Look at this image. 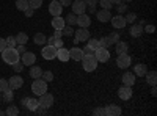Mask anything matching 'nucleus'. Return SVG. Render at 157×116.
<instances>
[{
  "instance_id": "8",
  "label": "nucleus",
  "mask_w": 157,
  "mask_h": 116,
  "mask_svg": "<svg viewBox=\"0 0 157 116\" xmlns=\"http://www.w3.org/2000/svg\"><path fill=\"white\" fill-rule=\"evenodd\" d=\"M112 25L116 28V30H121V28H124L126 27V19H124V16L123 14H116V16H112Z\"/></svg>"
},
{
  "instance_id": "6",
  "label": "nucleus",
  "mask_w": 157,
  "mask_h": 116,
  "mask_svg": "<svg viewBox=\"0 0 157 116\" xmlns=\"http://www.w3.org/2000/svg\"><path fill=\"white\" fill-rule=\"evenodd\" d=\"M130 63H132V60H130V57L127 54H120L116 58V66L121 68V69H126L130 66Z\"/></svg>"
},
{
  "instance_id": "47",
  "label": "nucleus",
  "mask_w": 157,
  "mask_h": 116,
  "mask_svg": "<svg viewBox=\"0 0 157 116\" xmlns=\"http://www.w3.org/2000/svg\"><path fill=\"white\" fill-rule=\"evenodd\" d=\"M82 52H83V55H94V50L91 49L90 46H86L85 49H82Z\"/></svg>"
},
{
  "instance_id": "21",
  "label": "nucleus",
  "mask_w": 157,
  "mask_h": 116,
  "mask_svg": "<svg viewBox=\"0 0 157 116\" xmlns=\"http://www.w3.org/2000/svg\"><path fill=\"white\" fill-rule=\"evenodd\" d=\"M83 57V52H82V49H78V47H72L69 50V58L75 60V61H80Z\"/></svg>"
},
{
  "instance_id": "35",
  "label": "nucleus",
  "mask_w": 157,
  "mask_h": 116,
  "mask_svg": "<svg viewBox=\"0 0 157 116\" xmlns=\"http://www.w3.org/2000/svg\"><path fill=\"white\" fill-rule=\"evenodd\" d=\"M3 99H5L6 102H11L13 99H14V93H13L11 88H8L6 91H3Z\"/></svg>"
},
{
  "instance_id": "48",
  "label": "nucleus",
  "mask_w": 157,
  "mask_h": 116,
  "mask_svg": "<svg viewBox=\"0 0 157 116\" xmlns=\"http://www.w3.org/2000/svg\"><path fill=\"white\" fill-rule=\"evenodd\" d=\"M94 114H99V116H105V110H104V108H101V107H98L94 111H93Z\"/></svg>"
},
{
  "instance_id": "1",
  "label": "nucleus",
  "mask_w": 157,
  "mask_h": 116,
  "mask_svg": "<svg viewBox=\"0 0 157 116\" xmlns=\"http://www.w3.org/2000/svg\"><path fill=\"white\" fill-rule=\"evenodd\" d=\"M0 54H2V58H3V61L6 64H14L16 61L21 60V55L16 52L14 47H5Z\"/></svg>"
},
{
  "instance_id": "55",
  "label": "nucleus",
  "mask_w": 157,
  "mask_h": 116,
  "mask_svg": "<svg viewBox=\"0 0 157 116\" xmlns=\"http://www.w3.org/2000/svg\"><path fill=\"white\" fill-rule=\"evenodd\" d=\"M83 2H85L86 5H96V3H98V0H83Z\"/></svg>"
},
{
  "instance_id": "52",
  "label": "nucleus",
  "mask_w": 157,
  "mask_h": 116,
  "mask_svg": "<svg viewBox=\"0 0 157 116\" xmlns=\"http://www.w3.org/2000/svg\"><path fill=\"white\" fill-rule=\"evenodd\" d=\"M33 11H35V9L29 6V8H27V9H25L24 13H25V16H27V17H32V16H33Z\"/></svg>"
},
{
  "instance_id": "29",
  "label": "nucleus",
  "mask_w": 157,
  "mask_h": 116,
  "mask_svg": "<svg viewBox=\"0 0 157 116\" xmlns=\"http://www.w3.org/2000/svg\"><path fill=\"white\" fill-rule=\"evenodd\" d=\"M14 38H16V43H17V44H25V43L29 41V35L24 33V32H19Z\"/></svg>"
},
{
  "instance_id": "11",
  "label": "nucleus",
  "mask_w": 157,
  "mask_h": 116,
  "mask_svg": "<svg viewBox=\"0 0 157 116\" xmlns=\"http://www.w3.org/2000/svg\"><path fill=\"white\" fill-rule=\"evenodd\" d=\"M118 97L123 99V100H129L130 97H132V86L123 85L120 89H118Z\"/></svg>"
},
{
  "instance_id": "10",
  "label": "nucleus",
  "mask_w": 157,
  "mask_h": 116,
  "mask_svg": "<svg viewBox=\"0 0 157 116\" xmlns=\"http://www.w3.org/2000/svg\"><path fill=\"white\" fill-rule=\"evenodd\" d=\"M90 30L80 27V30H75V43H85L90 39Z\"/></svg>"
},
{
  "instance_id": "9",
  "label": "nucleus",
  "mask_w": 157,
  "mask_h": 116,
  "mask_svg": "<svg viewBox=\"0 0 157 116\" xmlns=\"http://www.w3.org/2000/svg\"><path fill=\"white\" fill-rule=\"evenodd\" d=\"M49 13L52 16H61V13H63V6L60 5V2L58 0H52L50 2V5H49Z\"/></svg>"
},
{
  "instance_id": "36",
  "label": "nucleus",
  "mask_w": 157,
  "mask_h": 116,
  "mask_svg": "<svg viewBox=\"0 0 157 116\" xmlns=\"http://www.w3.org/2000/svg\"><path fill=\"white\" fill-rule=\"evenodd\" d=\"M29 5H30V8L38 9V8H41V5H43V0H29Z\"/></svg>"
},
{
  "instance_id": "30",
  "label": "nucleus",
  "mask_w": 157,
  "mask_h": 116,
  "mask_svg": "<svg viewBox=\"0 0 157 116\" xmlns=\"http://www.w3.org/2000/svg\"><path fill=\"white\" fill-rule=\"evenodd\" d=\"M64 22H66V25H75V24H77V14H74V13H69V14L64 17Z\"/></svg>"
},
{
  "instance_id": "51",
  "label": "nucleus",
  "mask_w": 157,
  "mask_h": 116,
  "mask_svg": "<svg viewBox=\"0 0 157 116\" xmlns=\"http://www.w3.org/2000/svg\"><path fill=\"white\" fill-rule=\"evenodd\" d=\"M154 30H155L154 25H146V27L143 28V32H146V33H154Z\"/></svg>"
},
{
  "instance_id": "59",
  "label": "nucleus",
  "mask_w": 157,
  "mask_h": 116,
  "mask_svg": "<svg viewBox=\"0 0 157 116\" xmlns=\"http://www.w3.org/2000/svg\"><path fill=\"white\" fill-rule=\"evenodd\" d=\"M112 3H120V2H123V0H110Z\"/></svg>"
},
{
  "instance_id": "25",
  "label": "nucleus",
  "mask_w": 157,
  "mask_h": 116,
  "mask_svg": "<svg viewBox=\"0 0 157 116\" xmlns=\"http://www.w3.org/2000/svg\"><path fill=\"white\" fill-rule=\"evenodd\" d=\"M25 107H27V110H30V111H36V110L39 108V102H38V99L29 97V100H27V104H25Z\"/></svg>"
},
{
  "instance_id": "15",
  "label": "nucleus",
  "mask_w": 157,
  "mask_h": 116,
  "mask_svg": "<svg viewBox=\"0 0 157 116\" xmlns=\"http://www.w3.org/2000/svg\"><path fill=\"white\" fill-rule=\"evenodd\" d=\"M104 110H105V116H120V114L123 113L121 107H120V105H115V104L107 105Z\"/></svg>"
},
{
  "instance_id": "16",
  "label": "nucleus",
  "mask_w": 157,
  "mask_h": 116,
  "mask_svg": "<svg viewBox=\"0 0 157 116\" xmlns=\"http://www.w3.org/2000/svg\"><path fill=\"white\" fill-rule=\"evenodd\" d=\"M8 85H10L11 89H19V88H22V85H24V79H22L21 75H14V77H11V79H10Z\"/></svg>"
},
{
  "instance_id": "17",
  "label": "nucleus",
  "mask_w": 157,
  "mask_h": 116,
  "mask_svg": "<svg viewBox=\"0 0 157 116\" xmlns=\"http://www.w3.org/2000/svg\"><path fill=\"white\" fill-rule=\"evenodd\" d=\"M110 19H112V13H110V9H101V11H98V21L99 22H110Z\"/></svg>"
},
{
  "instance_id": "32",
  "label": "nucleus",
  "mask_w": 157,
  "mask_h": 116,
  "mask_svg": "<svg viewBox=\"0 0 157 116\" xmlns=\"http://www.w3.org/2000/svg\"><path fill=\"white\" fill-rule=\"evenodd\" d=\"M5 114H8V116H17V114H19V108H17L16 105H8Z\"/></svg>"
},
{
  "instance_id": "56",
  "label": "nucleus",
  "mask_w": 157,
  "mask_h": 116,
  "mask_svg": "<svg viewBox=\"0 0 157 116\" xmlns=\"http://www.w3.org/2000/svg\"><path fill=\"white\" fill-rule=\"evenodd\" d=\"M86 6H88V11L90 13H94L96 11V5H86Z\"/></svg>"
},
{
  "instance_id": "7",
  "label": "nucleus",
  "mask_w": 157,
  "mask_h": 116,
  "mask_svg": "<svg viewBox=\"0 0 157 116\" xmlns=\"http://www.w3.org/2000/svg\"><path fill=\"white\" fill-rule=\"evenodd\" d=\"M41 55L44 57V60H54V58H57V49L54 46L47 44L46 47H43Z\"/></svg>"
},
{
  "instance_id": "4",
  "label": "nucleus",
  "mask_w": 157,
  "mask_h": 116,
  "mask_svg": "<svg viewBox=\"0 0 157 116\" xmlns=\"http://www.w3.org/2000/svg\"><path fill=\"white\" fill-rule=\"evenodd\" d=\"M38 102H39V107H41V108H44V110H47V108H50L52 105H54V96H52V94H49V93L46 91L44 94H41V96H39Z\"/></svg>"
},
{
  "instance_id": "19",
  "label": "nucleus",
  "mask_w": 157,
  "mask_h": 116,
  "mask_svg": "<svg viewBox=\"0 0 157 116\" xmlns=\"http://www.w3.org/2000/svg\"><path fill=\"white\" fill-rule=\"evenodd\" d=\"M146 72H148V66H146V64H143V63L135 64V68H134V74H135V77H145Z\"/></svg>"
},
{
  "instance_id": "24",
  "label": "nucleus",
  "mask_w": 157,
  "mask_h": 116,
  "mask_svg": "<svg viewBox=\"0 0 157 116\" xmlns=\"http://www.w3.org/2000/svg\"><path fill=\"white\" fill-rule=\"evenodd\" d=\"M145 77H146V82H148V85H157V72L155 71H148L146 74H145Z\"/></svg>"
},
{
  "instance_id": "5",
  "label": "nucleus",
  "mask_w": 157,
  "mask_h": 116,
  "mask_svg": "<svg viewBox=\"0 0 157 116\" xmlns=\"http://www.w3.org/2000/svg\"><path fill=\"white\" fill-rule=\"evenodd\" d=\"M94 57H96L98 63H105L110 58V52H109V49H105V47H99V49L94 50Z\"/></svg>"
},
{
  "instance_id": "37",
  "label": "nucleus",
  "mask_w": 157,
  "mask_h": 116,
  "mask_svg": "<svg viewBox=\"0 0 157 116\" xmlns=\"http://www.w3.org/2000/svg\"><path fill=\"white\" fill-rule=\"evenodd\" d=\"M5 41H6V47H16V46H17L16 38H14V36H8Z\"/></svg>"
},
{
  "instance_id": "23",
  "label": "nucleus",
  "mask_w": 157,
  "mask_h": 116,
  "mask_svg": "<svg viewBox=\"0 0 157 116\" xmlns=\"http://www.w3.org/2000/svg\"><path fill=\"white\" fill-rule=\"evenodd\" d=\"M64 25H66V22H64V19L61 16H55L54 19H52V27H54L55 30H61Z\"/></svg>"
},
{
  "instance_id": "46",
  "label": "nucleus",
  "mask_w": 157,
  "mask_h": 116,
  "mask_svg": "<svg viewBox=\"0 0 157 116\" xmlns=\"http://www.w3.org/2000/svg\"><path fill=\"white\" fill-rule=\"evenodd\" d=\"M14 49H16V52H17L19 55H22V54L27 52V47H25V44H17Z\"/></svg>"
},
{
  "instance_id": "40",
  "label": "nucleus",
  "mask_w": 157,
  "mask_h": 116,
  "mask_svg": "<svg viewBox=\"0 0 157 116\" xmlns=\"http://www.w3.org/2000/svg\"><path fill=\"white\" fill-rule=\"evenodd\" d=\"M109 39H110V44H116L118 41H120V35H118L116 32H113V33H110Z\"/></svg>"
},
{
  "instance_id": "34",
  "label": "nucleus",
  "mask_w": 157,
  "mask_h": 116,
  "mask_svg": "<svg viewBox=\"0 0 157 116\" xmlns=\"http://www.w3.org/2000/svg\"><path fill=\"white\" fill-rule=\"evenodd\" d=\"M86 43H88V46H90L91 49H93V50H96V49H99V47H101L99 39H96V38H91V36H90V39H88Z\"/></svg>"
},
{
  "instance_id": "3",
  "label": "nucleus",
  "mask_w": 157,
  "mask_h": 116,
  "mask_svg": "<svg viewBox=\"0 0 157 116\" xmlns=\"http://www.w3.org/2000/svg\"><path fill=\"white\" fill-rule=\"evenodd\" d=\"M32 91L36 94V96H41L47 91V82L43 80L41 77L39 79H33V83H32Z\"/></svg>"
},
{
  "instance_id": "43",
  "label": "nucleus",
  "mask_w": 157,
  "mask_h": 116,
  "mask_svg": "<svg viewBox=\"0 0 157 116\" xmlns=\"http://www.w3.org/2000/svg\"><path fill=\"white\" fill-rule=\"evenodd\" d=\"M118 6H116V9H118V14H123V13H126L127 11V5H124L123 2H120V3H116Z\"/></svg>"
},
{
  "instance_id": "31",
  "label": "nucleus",
  "mask_w": 157,
  "mask_h": 116,
  "mask_svg": "<svg viewBox=\"0 0 157 116\" xmlns=\"http://www.w3.org/2000/svg\"><path fill=\"white\" fill-rule=\"evenodd\" d=\"M30 5H29V0H16V8L19 11H25Z\"/></svg>"
},
{
  "instance_id": "50",
  "label": "nucleus",
  "mask_w": 157,
  "mask_h": 116,
  "mask_svg": "<svg viewBox=\"0 0 157 116\" xmlns=\"http://www.w3.org/2000/svg\"><path fill=\"white\" fill-rule=\"evenodd\" d=\"M54 47H55V49H60V47H63V41H61V38H57V39H55V43H54Z\"/></svg>"
},
{
  "instance_id": "58",
  "label": "nucleus",
  "mask_w": 157,
  "mask_h": 116,
  "mask_svg": "<svg viewBox=\"0 0 157 116\" xmlns=\"http://www.w3.org/2000/svg\"><path fill=\"white\" fill-rule=\"evenodd\" d=\"M27 100H29V97H24V99H22V102H21V104H22V105H25V104H27Z\"/></svg>"
},
{
  "instance_id": "44",
  "label": "nucleus",
  "mask_w": 157,
  "mask_h": 116,
  "mask_svg": "<svg viewBox=\"0 0 157 116\" xmlns=\"http://www.w3.org/2000/svg\"><path fill=\"white\" fill-rule=\"evenodd\" d=\"M99 3L104 9H112V2L110 0H99Z\"/></svg>"
},
{
  "instance_id": "45",
  "label": "nucleus",
  "mask_w": 157,
  "mask_h": 116,
  "mask_svg": "<svg viewBox=\"0 0 157 116\" xmlns=\"http://www.w3.org/2000/svg\"><path fill=\"white\" fill-rule=\"evenodd\" d=\"M11 66H13V69H14L16 72H22V69H24V68H22L24 64H22V61H21V60H19V61H16L14 64H11Z\"/></svg>"
},
{
  "instance_id": "13",
  "label": "nucleus",
  "mask_w": 157,
  "mask_h": 116,
  "mask_svg": "<svg viewBox=\"0 0 157 116\" xmlns=\"http://www.w3.org/2000/svg\"><path fill=\"white\" fill-rule=\"evenodd\" d=\"M36 63V55L33 54V52H25V54H22V64L24 66H33V64Z\"/></svg>"
},
{
  "instance_id": "54",
  "label": "nucleus",
  "mask_w": 157,
  "mask_h": 116,
  "mask_svg": "<svg viewBox=\"0 0 157 116\" xmlns=\"http://www.w3.org/2000/svg\"><path fill=\"white\" fill-rule=\"evenodd\" d=\"M54 36H55V38H61V36H63V30H55Z\"/></svg>"
},
{
  "instance_id": "27",
  "label": "nucleus",
  "mask_w": 157,
  "mask_h": 116,
  "mask_svg": "<svg viewBox=\"0 0 157 116\" xmlns=\"http://www.w3.org/2000/svg\"><path fill=\"white\" fill-rule=\"evenodd\" d=\"M33 43L38 44V46H44V44L47 43V38H46L44 33H36V35L33 36Z\"/></svg>"
},
{
  "instance_id": "33",
  "label": "nucleus",
  "mask_w": 157,
  "mask_h": 116,
  "mask_svg": "<svg viewBox=\"0 0 157 116\" xmlns=\"http://www.w3.org/2000/svg\"><path fill=\"white\" fill-rule=\"evenodd\" d=\"M41 79H43V80H46L47 83H49V82H52V80H54V72H52V71H43Z\"/></svg>"
},
{
  "instance_id": "26",
  "label": "nucleus",
  "mask_w": 157,
  "mask_h": 116,
  "mask_svg": "<svg viewBox=\"0 0 157 116\" xmlns=\"http://www.w3.org/2000/svg\"><path fill=\"white\" fill-rule=\"evenodd\" d=\"M127 50H129V44L124 43V41H118L116 43V54L120 55V54H127Z\"/></svg>"
},
{
  "instance_id": "41",
  "label": "nucleus",
  "mask_w": 157,
  "mask_h": 116,
  "mask_svg": "<svg viewBox=\"0 0 157 116\" xmlns=\"http://www.w3.org/2000/svg\"><path fill=\"white\" fill-rule=\"evenodd\" d=\"M8 88H10V85H8V80H5V79H0V93L6 91Z\"/></svg>"
},
{
  "instance_id": "20",
  "label": "nucleus",
  "mask_w": 157,
  "mask_h": 116,
  "mask_svg": "<svg viewBox=\"0 0 157 116\" xmlns=\"http://www.w3.org/2000/svg\"><path fill=\"white\" fill-rule=\"evenodd\" d=\"M129 33H130V36H132V38H138V36H141V35H143V25L134 22V25L130 27Z\"/></svg>"
},
{
  "instance_id": "38",
  "label": "nucleus",
  "mask_w": 157,
  "mask_h": 116,
  "mask_svg": "<svg viewBox=\"0 0 157 116\" xmlns=\"http://www.w3.org/2000/svg\"><path fill=\"white\" fill-rule=\"evenodd\" d=\"M124 19H126V22H129V24H134L135 19H137V14H135V13H127V14L124 16Z\"/></svg>"
},
{
  "instance_id": "12",
  "label": "nucleus",
  "mask_w": 157,
  "mask_h": 116,
  "mask_svg": "<svg viewBox=\"0 0 157 116\" xmlns=\"http://www.w3.org/2000/svg\"><path fill=\"white\" fill-rule=\"evenodd\" d=\"M77 25L82 28H88L91 25V17L88 14H85V13H82V14H77Z\"/></svg>"
},
{
  "instance_id": "53",
  "label": "nucleus",
  "mask_w": 157,
  "mask_h": 116,
  "mask_svg": "<svg viewBox=\"0 0 157 116\" xmlns=\"http://www.w3.org/2000/svg\"><path fill=\"white\" fill-rule=\"evenodd\" d=\"M5 47H6V41L3 39V38H0V52H2Z\"/></svg>"
},
{
  "instance_id": "42",
  "label": "nucleus",
  "mask_w": 157,
  "mask_h": 116,
  "mask_svg": "<svg viewBox=\"0 0 157 116\" xmlns=\"http://www.w3.org/2000/svg\"><path fill=\"white\" fill-rule=\"evenodd\" d=\"M99 44H101V47H109L110 46V39H109V36H104V38H101L99 39Z\"/></svg>"
},
{
  "instance_id": "49",
  "label": "nucleus",
  "mask_w": 157,
  "mask_h": 116,
  "mask_svg": "<svg viewBox=\"0 0 157 116\" xmlns=\"http://www.w3.org/2000/svg\"><path fill=\"white\" fill-rule=\"evenodd\" d=\"M60 2V5L64 8V6H71V3H72V0H58Z\"/></svg>"
},
{
  "instance_id": "57",
  "label": "nucleus",
  "mask_w": 157,
  "mask_h": 116,
  "mask_svg": "<svg viewBox=\"0 0 157 116\" xmlns=\"http://www.w3.org/2000/svg\"><path fill=\"white\" fill-rule=\"evenodd\" d=\"M151 94H152V96H157V88H155V85H152V88H151Z\"/></svg>"
},
{
  "instance_id": "39",
  "label": "nucleus",
  "mask_w": 157,
  "mask_h": 116,
  "mask_svg": "<svg viewBox=\"0 0 157 116\" xmlns=\"http://www.w3.org/2000/svg\"><path fill=\"white\" fill-rule=\"evenodd\" d=\"M61 30H63V35H64V36H72V33H74L72 25H64Z\"/></svg>"
},
{
  "instance_id": "28",
  "label": "nucleus",
  "mask_w": 157,
  "mask_h": 116,
  "mask_svg": "<svg viewBox=\"0 0 157 116\" xmlns=\"http://www.w3.org/2000/svg\"><path fill=\"white\" fill-rule=\"evenodd\" d=\"M41 74H43V69L39 66H36V64H33V68H30V77L32 79H39Z\"/></svg>"
},
{
  "instance_id": "18",
  "label": "nucleus",
  "mask_w": 157,
  "mask_h": 116,
  "mask_svg": "<svg viewBox=\"0 0 157 116\" xmlns=\"http://www.w3.org/2000/svg\"><path fill=\"white\" fill-rule=\"evenodd\" d=\"M121 80H123V85H126V86H132V85L135 83V74H134V72H124Z\"/></svg>"
},
{
  "instance_id": "2",
  "label": "nucleus",
  "mask_w": 157,
  "mask_h": 116,
  "mask_svg": "<svg viewBox=\"0 0 157 116\" xmlns=\"http://www.w3.org/2000/svg\"><path fill=\"white\" fill-rule=\"evenodd\" d=\"M80 61H82V66L86 72H93L98 68V60L94 55H83Z\"/></svg>"
},
{
  "instance_id": "14",
  "label": "nucleus",
  "mask_w": 157,
  "mask_h": 116,
  "mask_svg": "<svg viewBox=\"0 0 157 116\" xmlns=\"http://www.w3.org/2000/svg\"><path fill=\"white\" fill-rule=\"evenodd\" d=\"M71 6H72V13H74V14H82V13H85L86 3L83 2V0H74V2L71 3Z\"/></svg>"
},
{
  "instance_id": "22",
  "label": "nucleus",
  "mask_w": 157,
  "mask_h": 116,
  "mask_svg": "<svg viewBox=\"0 0 157 116\" xmlns=\"http://www.w3.org/2000/svg\"><path fill=\"white\" fill-rule=\"evenodd\" d=\"M57 58H58L60 61H68V60H69V50L64 49V47L57 49Z\"/></svg>"
}]
</instances>
